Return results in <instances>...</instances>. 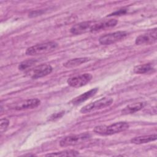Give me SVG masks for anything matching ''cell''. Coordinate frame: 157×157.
<instances>
[{"instance_id":"17","label":"cell","mask_w":157,"mask_h":157,"mask_svg":"<svg viewBox=\"0 0 157 157\" xmlns=\"http://www.w3.org/2000/svg\"><path fill=\"white\" fill-rule=\"evenodd\" d=\"M78 155V151L73 150H64L59 152H56V153H48L46 155L47 156H77Z\"/></svg>"},{"instance_id":"10","label":"cell","mask_w":157,"mask_h":157,"mask_svg":"<svg viewBox=\"0 0 157 157\" xmlns=\"http://www.w3.org/2000/svg\"><path fill=\"white\" fill-rule=\"evenodd\" d=\"M117 20L115 19H110L101 21L98 23H94L90 29V32L96 33L102 30H105L107 28H110L115 26L117 23Z\"/></svg>"},{"instance_id":"14","label":"cell","mask_w":157,"mask_h":157,"mask_svg":"<svg viewBox=\"0 0 157 157\" xmlns=\"http://www.w3.org/2000/svg\"><path fill=\"white\" fill-rule=\"evenodd\" d=\"M156 134H150V135H145L139 137H136L131 140V142L134 144H142L148 143L151 141H154L156 140Z\"/></svg>"},{"instance_id":"11","label":"cell","mask_w":157,"mask_h":157,"mask_svg":"<svg viewBox=\"0 0 157 157\" xmlns=\"http://www.w3.org/2000/svg\"><path fill=\"white\" fill-rule=\"evenodd\" d=\"M93 21H83L74 25L70 29L72 34L78 35L90 31L91 26L93 25Z\"/></svg>"},{"instance_id":"19","label":"cell","mask_w":157,"mask_h":157,"mask_svg":"<svg viewBox=\"0 0 157 157\" xmlns=\"http://www.w3.org/2000/svg\"><path fill=\"white\" fill-rule=\"evenodd\" d=\"M9 124V121L7 118H2L0 122V131L2 133L4 131H6Z\"/></svg>"},{"instance_id":"12","label":"cell","mask_w":157,"mask_h":157,"mask_svg":"<svg viewBox=\"0 0 157 157\" xmlns=\"http://www.w3.org/2000/svg\"><path fill=\"white\" fill-rule=\"evenodd\" d=\"M98 91V88H93V89H91V90H90L79 95L78 96L75 98L74 99H73L71 101V103L74 105H78L79 104H81L82 102L86 101L87 99H88L91 97L95 95Z\"/></svg>"},{"instance_id":"13","label":"cell","mask_w":157,"mask_h":157,"mask_svg":"<svg viewBox=\"0 0 157 157\" xmlns=\"http://www.w3.org/2000/svg\"><path fill=\"white\" fill-rule=\"evenodd\" d=\"M144 107V103L143 102H136V103L131 104L128 105L123 109L121 110V113L123 115L134 113L141 110Z\"/></svg>"},{"instance_id":"16","label":"cell","mask_w":157,"mask_h":157,"mask_svg":"<svg viewBox=\"0 0 157 157\" xmlns=\"http://www.w3.org/2000/svg\"><path fill=\"white\" fill-rule=\"evenodd\" d=\"M89 61L88 58H74L70 60H68L67 62H66L64 64V66L66 67H74L78 66H80L86 62Z\"/></svg>"},{"instance_id":"9","label":"cell","mask_w":157,"mask_h":157,"mask_svg":"<svg viewBox=\"0 0 157 157\" xmlns=\"http://www.w3.org/2000/svg\"><path fill=\"white\" fill-rule=\"evenodd\" d=\"M156 28L139 36L136 39L137 45H150L156 41Z\"/></svg>"},{"instance_id":"7","label":"cell","mask_w":157,"mask_h":157,"mask_svg":"<svg viewBox=\"0 0 157 157\" xmlns=\"http://www.w3.org/2000/svg\"><path fill=\"white\" fill-rule=\"evenodd\" d=\"M53 68L50 64H44L28 70L26 73L33 79H37L50 74Z\"/></svg>"},{"instance_id":"2","label":"cell","mask_w":157,"mask_h":157,"mask_svg":"<svg viewBox=\"0 0 157 157\" xmlns=\"http://www.w3.org/2000/svg\"><path fill=\"white\" fill-rule=\"evenodd\" d=\"M58 47V44L55 42H47L38 44L31 46L26 49V54L30 56L45 54L54 50Z\"/></svg>"},{"instance_id":"21","label":"cell","mask_w":157,"mask_h":157,"mask_svg":"<svg viewBox=\"0 0 157 157\" xmlns=\"http://www.w3.org/2000/svg\"><path fill=\"white\" fill-rule=\"evenodd\" d=\"M126 13V10L125 9H120L118 11H116L113 13H112V14H110V15H122V14H124Z\"/></svg>"},{"instance_id":"3","label":"cell","mask_w":157,"mask_h":157,"mask_svg":"<svg viewBox=\"0 0 157 157\" xmlns=\"http://www.w3.org/2000/svg\"><path fill=\"white\" fill-rule=\"evenodd\" d=\"M113 99L111 98H102L85 105L81 109L80 112L82 113H86L91 111L105 108L110 106L113 103Z\"/></svg>"},{"instance_id":"15","label":"cell","mask_w":157,"mask_h":157,"mask_svg":"<svg viewBox=\"0 0 157 157\" xmlns=\"http://www.w3.org/2000/svg\"><path fill=\"white\" fill-rule=\"evenodd\" d=\"M155 71V68L151 63H146L136 66L134 67L133 72L136 74H148Z\"/></svg>"},{"instance_id":"6","label":"cell","mask_w":157,"mask_h":157,"mask_svg":"<svg viewBox=\"0 0 157 157\" xmlns=\"http://www.w3.org/2000/svg\"><path fill=\"white\" fill-rule=\"evenodd\" d=\"M127 36L128 33L126 31H116L101 36L99 39V42L102 45H110L124 39Z\"/></svg>"},{"instance_id":"20","label":"cell","mask_w":157,"mask_h":157,"mask_svg":"<svg viewBox=\"0 0 157 157\" xmlns=\"http://www.w3.org/2000/svg\"><path fill=\"white\" fill-rule=\"evenodd\" d=\"M64 111H62V112H58V113H55L53 114L51 116L50 119L51 120H54V119H56V118H60L61 117H62V115L64 114Z\"/></svg>"},{"instance_id":"18","label":"cell","mask_w":157,"mask_h":157,"mask_svg":"<svg viewBox=\"0 0 157 157\" xmlns=\"http://www.w3.org/2000/svg\"><path fill=\"white\" fill-rule=\"evenodd\" d=\"M36 59H29L26 60L25 61L22 62L18 66V69L20 70H25L26 69L29 68L31 66H33L34 63H36Z\"/></svg>"},{"instance_id":"8","label":"cell","mask_w":157,"mask_h":157,"mask_svg":"<svg viewBox=\"0 0 157 157\" xmlns=\"http://www.w3.org/2000/svg\"><path fill=\"white\" fill-rule=\"evenodd\" d=\"M92 75L89 73H85L75 75L68 78L67 82L69 85L74 88H79L85 85L92 79Z\"/></svg>"},{"instance_id":"4","label":"cell","mask_w":157,"mask_h":157,"mask_svg":"<svg viewBox=\"0 0 157 157\" xmlns=\"http://www.w3.org/2000/svg\"><path fill=\"white\" fill-rule=\"evenodd\" d=\"M90 137L91 136L88 133L71 135L63 138L59 142V145L61 147L75 145L89 139Z\"/></svg>"},{"instance_id":"1","label":"cell","mask_w":157,"mask_h":157,"mask_svg":"<svg viewBox=\"0 0 157 157\" xmlns=\"http://www.w3.org/2000/svg\"><path fill=\"white\" fill-rule=\"evenodd\" d=\"M129 128V124L126 122H117L109 126L99 125L94 129V132L100 135H112L124 131Z\"/></svg>"},{"instance_id":"5","label":"cell","mask_w":157,"mask_h":157,"mask_svg":"<svg viewBox=\"0 0 157 157\" xmlns=\"http://www.w3.org/2000/svg\"><path fill=\"white\" fill-rule=\"evenodd\" d=\"M40 101L39 99H28L12 103L10 105H9V108L16 110L31 109L38 107L40 105Z\"/></svg>"}]
</instances>
